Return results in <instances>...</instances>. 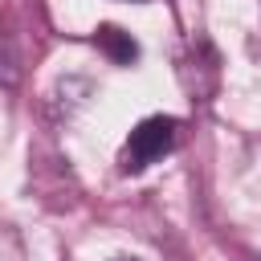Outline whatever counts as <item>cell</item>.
Returning <instances> with one entry per match:
<instances>
[{"label":"cell","instance_id":"2","mask_svg":"<svg viewBox=\"0 0 261 261\" xmlns=\"http://www.w3.org/2000/svg\"><path fill=\"white\" fill-rule=\"evenodd\" d=\"M94 41H98V49H102L114 65H135V57H139L135 37H130V33H122L118 24H102V29L94 33Z\"/></svg>","mask_w":261,"mask_h":261},{"label":"cell","instance_id":"3","mask_svg":"<svg viewBox=\"0 0 261 261\" xmlns=\"http://www.w3.org/2000/svg\"><path fill=\"white\" fill-rule=\"evenodd\" d=\"M118 261H135V257H118Z\"/></svg>","mask_w":261,"mask_h":261},{"label":"cell","instance_id":"1","mask_svg":"<svg viewBox=\"0 0 261 261\" xmlns=\"http://www.w3.org/2000/svg\"><path fill=\"white\" fill-rule=\"evenodd\" d=\"M175 135H179V122H175V118H167V114L143 118V122L126 135V143H122V151H118V171H126V175L147 171L151 163H159V159L175 147Z\"/></svg>","mask_w":261,"mask_h":261}]
</instances>
